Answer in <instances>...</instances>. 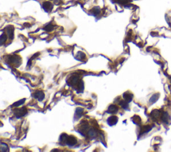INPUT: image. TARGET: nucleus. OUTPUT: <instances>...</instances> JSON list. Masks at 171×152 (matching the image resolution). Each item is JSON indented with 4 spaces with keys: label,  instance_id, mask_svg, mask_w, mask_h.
<instances>
[{
    "label": "nucleus",
    "instance_id": "nucleus-20",
    "mask_svg": "<svg viewBox=\"0 0 171 152\" xmlns=\"http://www.w3.org/2000/svg\"><path fill=\"white\" fill-rule=\"evenodd\" d=\"M132 120H133L134 123L136 124H140L141 123V119L139 116H134L132 118Z\"/></svg>",
    "mask_w": 171,
    "mask_h": 152
},
{
    "label": "nucleus",
    "instance_id": "nucleus-17",
    "mask_svg": "<svg viewBox=\"0 0 171 152\" xmlns=\"http://www.w3.org/2000/svg\"><path fill=\"white\" fill-rule=\"evenodd\" d=\"M82 112H83V109H82V108H76V119L80 118V117L82 115Z\"/></svg>",
    "mask_w": 171,
    "mask_h": 152
},
{
    "label": "nucleus",
    "instance_id": "nucleus-15",
    "mask_svg": "<svg viewBox=\"0 0 171 152\" xmlns=\"http://www.w3.org/2000/svg\"><path fill=\"white\" fill-rule=\"evenodd\" d=\"M152 129V127H150V125H146V126H144V127H142V130H141V134H145V133H147L149 131H150Z\"/></svg>",
    "mask_w": 171,
    "mask_h": 152
},
{
    "label": "nucleus",
    "instance_id": "nucleus-2",
    "mask_svg": "<svg viewBox=\"0 0 171 152\" xmlns=\"http://www.w3.org/2000/svg\"><path fill=\"white\" fill-rule=\"evenodd\" d=\"M27 112V108H25V106H23L22 108H17V109H16V110H15V115L16 117H17V118H20V117H23V116L26 115Z\"/></svg>",
    "mask_w": 171,
    "mask_h": 152
},
{
    "label": "nucleus",
    "instance_id": "nucleus-7",
    "mask_svg": "<svg viewBox=\"0 0 171 152\" xmlns=\"http://www.w3.org/2000/svg\"><path fill=\"white\" fill-rule=\"evenodd\" d=\"M123 98L126 101H127L128 102H130L133 98V94L128 91L126 92L123 94Z\"/></svg>",
    "mask_w": 171,
    "mask_h": 152
},
{
    "label": "nucleus",
    "instance_id": "nucleus-10",
    "mask_svg": "<svg viewBox=\"0 0 171 152\" xmlns=\"http://www.w3.org/2000/svg\"><path fill=\"white\" fill-rule=\"evenodd\" d=\"M43 8L46 12H50V11L52 10V9L53 8L52 4L50 2H46L43 4Z\"/></svg>",
    "mask_w": 171,
    "mask_h": 152
},
{
    "label": "nucleus",
    "instance_id": "nucleus-8",
    "mask_svg": "<svg viewBox=\"0 0 171 152\" xmlns=\"http://www.w3.org/2000/svg\"><path fill=\"white\" fill-rule=\"evenodd\" d=\"M161 119L164 123L168 124L170 121V117H169V114L167 112H163V114L161 115Z\"/></svg>",
    "mask_w": 171,
    "mask_h": 152
},
{
    "label": "nucleus",
    "instance_id": "nucleus-12",
    "mask_svg": "<svg viewBox=\"0 0 171 152\" xmlns=\"http://www.w3.org/2000/svg\"><path fill=\"white\" fill-rule=\"evenodd\" d=\"M76 58H77L78 60H80L84 61L85 60L86 58V54H84V53H83V52H80L79 53L77 54V56H76Z\"/></svg>",
    "mask_w": 171,
    "mask_h": 152
},
{
    "label": "nucleus",
    "instance_id": "nucleus-21",
    "mask_svg": "<svg viewBox=\"0 0 171 152\" xmlns=\"http://www.w3.org/2000/svg\"><path fill=\"white\" fill-rule=\"evenodd\" d=\"M6 39H7V37H6V35H5V34H1V38H0V42H1V44L2 45L3 44H4L5 42V41H6Z\"/></svg>",
    "mask_w": 171,
    "mask_h": 152
},
{
    "label": "nucleus",
    "instance_id": "nucleus-5",
    "mask_svg": "<svg viewBox=\"0 0 171 152\" xmlns=\"http://www.w3.org/2000/svg\"><path fill=\"white\" fill-rule=\"evenodd\" d=\"M118 121V117H116V116H110V117L108 119V120H107L108 124L110 126L115 125L116 124Z\"/></svg>",
    "mask_w": 171,
    "mask_h": 152
},
{
    "label": "nucleus",
    "instance_id": "nucleus-6",
    "mask_svg": "<svg viewBox=\"0 0 171 152\" xmlns=\"http://www.w3.org/2000/svg\"><path fill=\"white\" fill-rule=\"evenodd\" d=\"M86 136H88V138H90V139H93V138H96V136H97V132H96V130L94 128H92V129H89L86 134Z\"/></svg>",
    "mask_w": 171,
    "mask_h": 152
},
{
    "label": "nucleus",
    "instance_id": "nucleus-23",
    "mask_svg": "<svg viewBox=\"0 0 171 152\" xmlns=\"http://www.w3.org/2000/svg\"><path fill=\"white\" fill-rule=\"evenodd\" d=\"M53 28H54V26H53L52 25H50V24H49V25H48L46 28H45V30H46L47 31H51Z\"/></svg>",
    "mask_w": 171,
    "mask_h": 152
},
{
    "label": "nucleus",
    "instance_id": "nucleus-4",
    "mask_svg": "<svg viewBox=\"0 0 171 152\" xmlns=\"http://www.w3.org/2000/svg\"><path fill=\"white\" fill-rule=\"evenodd\" d=\"M33 96L36 98H37L39 101H42V100L44 98V96H45L44 92L42 91V90H38V91H36V92L33 93Z\"/></svg>",
    "mask_w": 171,
    "mask_h": 152
},
{
    "label": "nucleus",
    "instance_id": "nucleus-3",
    "mask_svg": "<svg viewBox=\"0 0 171 152\" xmlns=\"http://www.w3.org/2000/svg\"><path fill=\"white\" fill-rule=\"evenodd\" d=\"M77 143V140L76 138L73 136H68V139L66 141V144L70 146H73Z\"/></svg>",
    "mask_w": 171,
    "mask_h": 152
},
{
    "label": "nucleus",
    "instance_id": "nucleus-13",
    "mask_svg": "<svg viewBox=\"0 0 171 152\" xmlns=\"http://www.w3.org/2000/svg\"><path fill=\"white\" fill-rule=\"evenodd\" d=\"M7 33L8 34L9 38L12 40L13 38V28H7Z\"/></svg>",
    "mask_w": 171,
    "mask_h": 152
},
{
    "label": "nucleus",
    "instance_id": "nucleus-18",
    "mask_svg": "<svg viewBox=\"0 0 171 152\" xmlns=\"http://www.w3.org/2000/svg\"><path fill=\"white\" fill-rule=\"evenodd\" d=\"M9 148L8 146H7L6 144H4V143H1V152H8L9 151Z\"/></svg>",
    "mask_w": 171,
    "mask_h": 152
},
{
    "label": "nucleus",
    "instance_id": "nucleus-11",
    "mask_svg": "<svg viewBox=\"0 0 171 152\" xmlns=\"http://www.w3.org/2000/svg\"><path fill=\"white\" fill-rule=\"evenodd\" d=\"M68 136L66 134H64V133L61 135L60 137V139H59L61 144H66V141L67 139H68Z\"/></svg>",
    "mask_w": 171,
    "mask_h": 152
},
{
    "label": "nucleus",
    "instance_id": "nucleus-16",
    "mask_svg": "<svg viewBox=\"0 0 171 152\" xmlns=\"http://www.w3.org/2000/svg\"><path fill=\"white\" fill-rule=\"evenodd\" d=\"M159 98V94H154V95H152V97L150 98V101H149V102H150V103H154V102H155L157 100H158V98Z\"/></svg>",
    "mask_w": 171,
    "mask_h": 152
},
{
    "label": "nucleus",
    "instance_id": "nucleus-14",
    "mask_svg": "<svg viewBox=\"0 0 171 152\" xmlns=\"http://www.w3.org/2000/svg\"><path fill=\"white\" fill-rule=\"evenodd\" d=\"M120 106L124 108V109H128V102L127 101H126L125 100H120L118 103Z\"/></svg>",
    "mask_w": 171,
    "mask_h": 152
},
{
    "label": "nucleus",
    "instance_id": "nucleus-9",
    "mask_svg": "<svg viewBox=\"0 0 171 152\" xmlns=\"http://www.w3.org/2000/svg\"><path fill=\"white\" fill-rule=\"evenodd\" d=\"M118 107L114 104H111L108 108V112L109 113H116L118 112Z\"/></svg>",
    "mask_w": 171,
    "mask_h": 152
},
{
    "label": "nucleus",
    "instance_id": "nucleus-19",
    "mask_svg": "<svg viewBox=\"0 0 171 152\" xmlns=\"http://www.w3.org/2000/svg\"><path fill=\"white\" fill-rule=\"evenodd\" d=\"M159 114H160V113H159V110H155L152 111V113H151V115H152V118H154V119H157V118L159 117Z\"/></svg>",
    "mask_w": 171,
    "mask_h": 152
},
{
    "label": "nucleus",
    "instance_id": "nucleus-1",
    "mask_svg": "<svg viewBox=\"0 0 171 152\" xmlns=\"http://www.w3.org/2000/svg\"><path fill=\"white\" fill-rule=\"evenodd\" d=\"M9 62L15 66H19L21 63V58L18 56H12L9 58Z\"/></svg>",
    "mask_w": 171,
    "mask_h": 152
},
{
    "label": "nucleus",
    "instance_id": "nucleus-22",
    "mask_svg": "<svg viewBox=\"0 0 171 152\" xmlns=\"http://www.w3.org/2000/svg\"><path fill=\"white\" fill-rule=\"evenodd\" d=\"M25 98H23V99H22V100H19V101L15 102L14 104H13V106H19V105H21V104H23L24 102H25Z\"/></svg>",
    "mask_w": 171,
    "mask_h": 152
}]
</instances>
